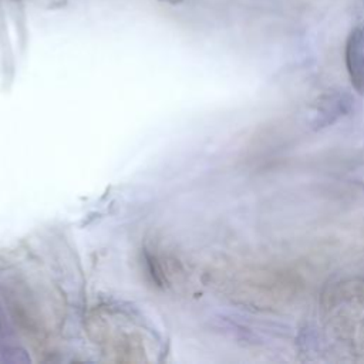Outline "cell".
Segmentation results:
<instances>
[{
	"mask_svg": "<svg viewBox=\"0 0 364 364\" xmlns=\"http://www.w3.org/2000/svg\"><path fill=\"white\" fill-rule=\"evenodd\" d=\"M90 330L94 333L95 343H98L107 353L115 354L121 361H138L144 354V344H141L135 334H131L124 323L112 318V314H95L91 318ZM144 357H141L142 360Z\"/></svg>",
	"mask_w": 364,
	"mask_h": 364,
	"instance_id": "cell-1",
	"label": "cell"
},
{
	"mask_svg": "<svg viewBox=\"0 0 364 364\" xmlns=\"http://www.w3.org/2000/svg\"><path fill=\"white\" fill-rule=\"evenodd\" d=\"M353 105V97L346 91L327 92L318 98L316 104L311 125L314 129H320L331 125L343 115L348 114Z\"/></svg>",
	"mask_w": 364,
	"mask_h": 364,
	"instance_id": "cell-2",
	"label": "cell"
},
{
	"mask_svg": "<svg viewBox=\"0 0 364 364\" xmlns=\"http://www.w3.org/2000/svg\"><path fill=\"white\" fill-rule=\"evenodd\" d=\"M346 67L353 88L364 94V24L355 26L346 41Z\"/></svg>",
	"mask_w": 364,
	"mask_h": 364,
	"instance_id": "cell-3",
	"label": "cell"
}]
</instances>
